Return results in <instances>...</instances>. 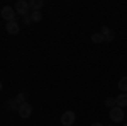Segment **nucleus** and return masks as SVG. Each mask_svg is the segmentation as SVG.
Listing matches in <instances>:
<instances>
[{
	"instance_id": "nucleus-1",
	"label": "nucleus",
	"mask_w": 127,
	"mask_h": 126,
	"mask_svg": "<svg viewBox=\"0 0 127 126\" xmlns=\"http://www.w3.org/2000/svg\"><path fill=\"white\" fill-rule=\"evenodd\" d=\"M108 116H110V119L114 121V123H120V121H124V109L122 107H112L110 111H108Z\"/></svg>"
},
{
	"instance_id": "nucleus-2",
	"label": "nucleus",
	"mask_w": 127,
	"mask_h": 126,
	"mask_svg": "<svg viewBox=\"0 0 127 126\" xmlns=\"http://www.w3.org/2000/svg\"><path fill=\"white\" fill-rule=\"evenodd\" d=\"M0 15L3 17V19L7 20V22H12V20H15V9H12V7H9V5H5L3 9L0 10Z\"/></svg>"
},
{
	"instance_id": "nucleus-3",
	"label": "nucleus",
	"mask_w": 127,
	"mask_h": 126,
	"mask_svg": "<svg viewBox=\"0 0 127 126\" xmlns=\"http://www.w3.org/2000/svg\"><path fill=\"white\" fill-rule=\"evenodd\" d=\"M75 119H76V114H75L73 111H64V113L61 114V125H64V126H73Z\"/></svg>"
},
{
	"instance_id": "nucleus-4",
	"label": "nucleus",
	"mask_w": 127,
	"mask_h": 126,
	"mask_svg": "<svg viewBox=\"0 0 127 126\" xmlns=\"http://www.w3.org/2000/svg\"><path fill=\"white\" fill-rule=\"evenodd\" d=\"M15 12H17L19 15H27V14H29V3L24 2V0H19V2L15 3Z\"/></svg>"
},
{
	"instance_id": "nucleus-5",
	"label": "nucleus",
	"mask_w": 127,
	"mask_h": 126,
	"mask_svg": "<svg viewBox=\"0 0 127 126\" xmlns=\"http://www.w3.org/2000/svg\"><path fill=\"white\" fill-rule=\"evenodd\" d=\"M31 114H32V106H31L29 102H24V104L19 107V116L22 118V119H27Z\"/></svg>"
},
{
	"instance_id": "nucleus-6",
	"label": "nucleus",
	"mask_w": 127,
	"mask_h": 126,
	"mask_svg": "<svg viewBox=\"0 0 127 126\" xmlns=\"http://www.w3.org/2000/svg\"><path fill=\"white\" fill-rule=\"evenodd\" d=\"M100 34H103V43H110V41H114V31L107 27V26H103L102 29H100Z\"/></svg>"
},
{
	"instance_id": "nucleus-7",
	"label": "nucleus",
	"mask_w": 127,
	"mask_h": 126,
	"mask_svg": "<svg viewBox=\"0 0 127 126\" xmlns=\"http://www.w3.org/2000/svg\"><path fill=\"white\" fill-rule=\"evenodd\" d=\"M5 31L9 32V34H19V22H15V20H12V22H7L5 24Z\"/></svg>"
},
{
	"instance_id": "nucleus-8",
	"label": "nucleus",
	"mask_w": 127,
	"mask_h": 126,
	"mask_svg": "<svg viewBox=\"0 0 127 126\" xmlns=\"http://www.w3.org/2000/svg\"><path fill=\"white\" fill-rule=\"evenodd\" d=\"M115 101H117V106L119 107H122V109L127 107V94H126V92H122L120 96H117V97H115Z\"/></svg>"
},
{
	"instance_id": "nucleus-9",
	"label": "nucleus",
	"mask_w": 127,
	"mask_h": 126,
	"mask_svg": "<svg viewBox=\"0 0 127 126\" xmlns=\"http://www.w3.org/2000/svg\"><path fill=\"white\" fill-rule=\"evenodd\" d=\"M29 3V10H32V12H36V10H39L42 5H44V2H41V0H31V2H27Z\"/></svg>"
},
{
	"instance_id": "nucleus-10",
	"label": "nucleus",
	"mask_w": 127,
	"mask_h": 126,
	"mask_svg": "<svg viewBox=\"0 0 127 126\" xmlns=\"http://www.w3.org/2000/svg\"><path fill=\"white\" fill-rule=\"evenodd\" d=\"M7 107H9V111H12V113H19V104H17V101L15 99H10L9 102H7Z\"/></svg>"
},
{
	"instance_id": "nucleus-11",
	"label": "nucleus",
	"mask_w": 127,
	"mask_h": 126,
	"mask_svg": "<svg viewBox=\"0 0 127 126\" xmlns=\"http://www.w3.org/2000/svg\"><path fill=\"white\" fill-rule=\"evenodd\" d=\"M31 19H32V22H41V20H42V14H41V10L32 12V14H31Z\"/></svg>"
},
{
	"instance_id": "nucleus-12",
	"label": "nucleus",
	"mask_w": 127,
	"mask_h": 126,
	"mask_svg": "<svg viewBox=\"0 0 127 126\" xmlns=\"http://www.w3.org/2000/svg\"><path fill=\"white\" fill-rule=\"evenodd\" d=\"M119 89L127 94V77H122L120 80H119Z\"/></svg>"
},
{
	"instance_id": "nucleus-13",
	"label": "nucleus",
	"mask_w": 127,
	"mask_h": 126,
	"mask_svg": "<svg viewBox=\"0 0 127 126\" xmlns=\"http://www.w3.org/2000/svg\"><path fill=\"white\" fill-rule=\"evenodd\" d=\"M105 106H107L108 109L115 107V106H117V101H115V97H107V99H105Z\"/></svg>"
},
{
	"instance_id": "nucleus-14",
	"label": "nucleus",
	"mask_w": 127,
	"mask_h": 126,
	"mask_svg": "<svg viewBox=\"0 0 127 126\" xmlns=\"http://www.w3.org/2000/svg\"><path fill=\"white\" fill-rule=\"evenodd\" d=\"M92 41L98 44V43H103V34H100V32H95V34H92Z\"/></svg>"
},
{
	"instance_id": "nucleus-15",
	"label": "nucleus",
	"mask_w": 127,
	"mask_h": 126,
	"mask_svg": "<svg viewBox=\"0 0 127 126\" xmlns=\"http://www.w3.org/2000/svg\"><path fill=\"white\" fill-rule=\"evenodd\" d=\"M14 99L17 101V104H19V106H22V104L26 102V96H24V94H17V96L14 97Z\"/></svg>"
},
{
	"instance_id": "nucleus-16",
	"label": "nucleus",
	"mask_w": 127,
	"mask_h": 126,
	"mask_svg": "<svg viewBox=\"0 0 127 126\" xmlns=\"http://www.w3.org/2000/svg\"><path fill=\"white\" fill-rule=\"evenodd\" d=\"M24 22H26V24H29V22H32V19H31V14H27V15H24Z\"/></svg>"
},
{
	"instance_id": "nucleus-17",
	"label": "nucleus",
	"mask_w": 127,
	"mask_h": 126,
	"mask_svg": "<svg viewBox=\"0 0 127 126\" xmlns=\"http://www.w3.org/2000/svg\"><path fill=\"white\" fill-rule=\"evenodd\" d=\"M92 126H103V125H102V123H93Z\"/></svg>"
},
{
	"instance_id": "nucleus-18",
	"label": "nucleus",
	"mask_w": 127,
	"mask_h": 126,
	"mask_svg": "<svg viewBox=\"0 0 127 126\" xmlns=\"http://www.w3.org/2000/svg\"><path fill=\"white\" fill-rule=\"evenodd\" d=\"M0 90H2V82H0Z\"/></svg>"
},
{
	"instance_id": "nucleus-19",
	"label": "nucleus",
	"mask_w": 127,
	"mask_h": 126,
	"mask_svg": "<svg viewBox=\"0 0 127 126\" xmlns=\"http://www.w3.org/2000/svg\"><path fill=\"white\" fill-rule=\"evenodd\" d=\"M124 126H127V123H124Z\"/></svg>"
},
{
	"instance_id": "nucleus-20",
	"label": "nucleus",
	"mask_w": 127,
	"mask_h": 126,
	"mask_svg": "<svg viewBox=\"0 0 127 126\" xmlns=\"http://www.w3.org/2000/svg\"><path fill=\"white\" fill-rule=\"evenodd\" d=\"M108 126H114V125H108Z\"/></svg>"
},
{
	"instance_id": "nucleus-21",
	"label": "nucleus",
	"mask_w": 127,
	"mask_h": 126,
	"mask_svg": "<svg viewBox=\"0 0 127 126\" xmlns=\"http://www.w3.org/2000/svg\"><path fill=\"white\" fill-rule=\"evenodd\" d=\"M0 10H2V9H0Z\"/></svg>"
}]
</instances>
